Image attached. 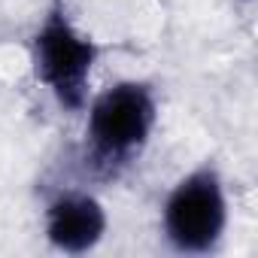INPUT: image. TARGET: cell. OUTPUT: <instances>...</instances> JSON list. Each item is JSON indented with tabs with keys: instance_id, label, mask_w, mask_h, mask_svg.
<instances>
[{
	"instance_id": "4",
	"label": "cell",
	"mask_w": 258,
	"mask_h": 258,
	"mask_svg": "<svg viewBox=\"0 0 258 258\" xmlns=\"http://www.w3.org/2000/svg\"><path fill=\"white\" fill-rule=\"evenodd\" d=\"M109 231L106 207L97 195L82 188H64L46 201L43 237L61 255H85L103 243Z\"/></svg>"
},
{
	"instance_id": "3",
	"label": "cell",
	"mask_w": 258,
	"mask_h": 258,
	"mask_svg": "<svg viewBox=\"0 0 258 258\" xmlns=\"http://www.w3.org/2000/svg\"><path fill=\"white\" fill-rule=\"evenodd\" d=\"M228 182L210 158L182 173L161 207V234L176 255H213L228 234Z\"/></svg>"
},
{
	"instance_id": "2",
	"label": "cell",
	"mask_w": 258,
	"mask_h": 258,
	"mask_svg": "<svg viewBox=\"0 0 258 258\" xmlns=\"http://www.w3.org/2000/svg\"><path fill=\"white\" fill-rule=\"evenodd\" d=\"M100 52V43L73 19L67 0H49L28 43L31 73L37 85H43L67 112L85 109Z\"/></svg>"
},
{
	"instance_id": "1",
	"label": "cell",
	"mask_w": 258,
	"mask_h": 258,
	"mask_svg": "<svg viewBox=\"0 0 258 258\" xmlns=\"http://www.w3.org/2000/svg\"><path fill=\"white\" fill-rule=\"evenodd\" d=\"M82 131V167L97 179H115L134 167L158 124V91L146 79H118L88 97Z\"/></svg>"
}]
</instances>
